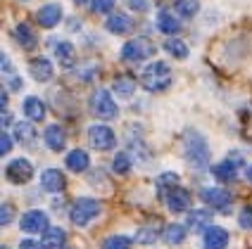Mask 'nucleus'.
Masks as SVG:
<instances>
[{
  "label": "nucleus",
  "instance_id": "1",
  "mask_svg": "<svg viewBox=\"0 0 252 249\" xmlns=\"http://www.w3.org/2000/svg\"><path fill=\"white\" fill-rule=\"evenodd\" d=\"M171 81H174V74H171L167 62H153L140 74V83L148 93H162L171 85Z\"/></svg>",
  "mask_w": 252,
  "mask_h": 249
},
{
  "label": "nucleus",
  "instance_id": "2",
  "mask_svg": "<svg viewBox=\"0 0 252 249\" xmlns=\"http://www.w3.org/2000/svg\"><path fill=\"white\" fill-rule=\"evenodd\" d=\"M183 152H186V159L195 168H205L210 164V145L202 133L197 131H188L183 136Z\"/></svg>",
  "mask_w": 252,
  "mask_h": 249
},
{
  "label": "nucleus",
  "instance_id": "3",
  "mask_svg": "<svg viewBox=\"0 0 252 249\" xmlns=\"http://www.w3.org/2000/svg\"><path fill=\"white\" fill-rule=\"evenodd\" d=\"M100 211H102V204H100L98 199H93V197H79L74 202V207H71L69 219L76 228H86V225H91V223L98 219Z\"/></svg>",
  "mask_w": 252,
  "mask_h": 249
},
{
  "label": "nucleus",
  "instance_id": "4",
  "mask_svg": "<svg viewBox=\"0 0 252 249\" xmlns=\"http://www.w3.org/2000/svg\"><path fill=\"white\" fill-rule=\"evenodd\" d=\"M157 55V45H155L150 38L145 36H138V38H131L128 43H124L122 48V59L124 62H131V64H138V62H145L150 57Z\"/></svg>",
  "mask_w": 252,
  "mask_h": 249
},
{
  "label": "nucleus",
  "instance_id": "5",
  "mask_svg": "<svg viewBox=\"0 0 252 249\" xmlns=\"http://www.w3.org/2000/svg\"><path fill=\"white\" fill-rule=\"evenodd\" d=\"M91 114L95 116V119H102V121H112L119 116V107H117V102H114V97L110 95V90H105V88H98L93 95H91Z\"/></svg>",
  "mask_w": 252,
  "mask_h": 249
},
{
  "label": "nucleus",
  "instance_id": "6",
  "mask_svg": "<svg viewBox=\"0 0 252 249\" xmlns=\"http://www.w3.org/2000/svg\"><path fill=\"white\" fill-rule=\"evenodd\" d=\"M88 142L91 147H95L98 152H110L117 147V136L110 126L105 124H93L88 128Z\"/></svg>",
  "mask_w": 252,
  "mask_h": 249
},
{
  "label": "nucleus",
  "instance_id": "7",
  "mask_svg": "<svg viewBox=\"0 0 252 249\" xmlns=\"http://www.w3.org/2000/svg\"><path fill=\"white\" fill-rule=\"evenodd\" d=\"M19 228H22L24 233H29V235H43V233L50 228L48 214L41 211V209H31V211H27V214H22Z\"/></svg>",
  "mask_w": 252,
  "mask_h": 249
},
{
  "label": "nucleus",
  "instance_id": "8",
  "mask_svg": "<svg viewBox=\"0 0 252 249\" xmlns=\"http://www.w3.org/2000/svg\"><path fill=\"white\" fill-rule=\"evenodd\" d=\"M200 197H202V202H205L207 207L217 209V211H221V214H228L231 202H233L231 193L224 190V188H202V190H200Z\"/></svg>",
  "mask_w": 252,
  "mask_h": 249
},
{
  "label": "nucleus",
  "instance_id": "9",
  "mask_svg": "<svg viewBox=\"0 0 252 249\" xmlns=\"http://www.w3.org/2000/svg\"><path fill=\"white\" fill-rule=\"evenodd\" d=\"M5 176L14 185H24V183H29V180L33 178V166H31L29 159L17 157V159H12L10 164L5 166Z\"/></svg>",
  "mask_w": 252,
  "mask_h": 249
},
{
  "label": "nucleus",
  "instance_id": "10",
  "mask_svg": "<svg viewBox=\"0 0 252 249\" xmlns=\"http://www.w3.org/2000/svg\"><path fill=\"white\" fill-rule=\"evenodd\" d=\"M164 204H167V209L171 214H183V211L190 209V193L179 188V185H174L164 194Z\"/></svg>",
  "mask_w": 252,
  "mask_h": 249
},
{
  "label": "nucleus",
  "instance_id": "11",
  "mask_svg": "<svg viewBox=\"0 0 252 249\" xmlns=\"http://www.w3.org/2000/svg\"><path fill=\"white\" fill-rule=\"evenodd\" d=\"M228 230L221 228V225H210L205 230V237H202V247L205 249H226L228 247Z\"/></svg>",
  "mask_w": 252,
  "mask_h": 249
},
{
  "label": "nucleus",
  "instance_id": "12",
  "mask_svg": "<svg viewBox=\"0 0 252 249\" xmlns=\"http://www.w3.org/2000/svg\"><path fill=\"white\" fill-rule=\"evenodd\" d=\"M36 22H38V27H43V28L57 27V24L62 22V5H57V2L43 5L41 10L36 12Z\"/></svg>",
  "mask_w": 252,
  "mask_h": 249
},
{
  "label": "nucleus",
  "instance_id": "13",
  "mask_svg": "<svg viewBox=\"0 0 252 249\" xmlns=\"http://www.w3.org/2000/svg\"><path fill=\"white\" fill-rule=\"evenodd\" d=\"M29 74L33 76V81L48 83L53 76H55V69H53L50 59H45V57H36V59H31V62H29Z\"/></svg>",
  "mask_w": 252,
  "mask_h": 249
},
{
  "label": "nucleus",
  "instance_id": "14",
  "mask_svg": "<svg viewBox=\"0 0 252 249\" xmlns=\"http://www.w3.org/2000/svg\"><path fill=\"white\" fill-rule=\"evenodd\" d=\"M43 140H45V145H48L53 152H62V150L67 147V133H64V128L60 124L48 126L45 133H43Z\"/></svg>",
  "mask_w": 252,
  "mask_h": 249
},
{
  "label": "nucleus",
  "instance_id": "15",
  "mask_svg": "<svg viewBox=\"0 0 252 249\" xmlns=\"http://www.w3.org/2000/svg\"><path fill=\"white\" fill-rule=\"evenodd\" d=\"M53 50H55L57 64H60L62 69H71V67L76 64V48H74L69 41L55 43V45H53Z\"/></svg>",
  "mask_w": 252,
  "mask_h": 249
},
{
  "label": "nucleus",
  "instance_id": "16",
  "mask_svg": "<svg viewBox=\"0 0 252 249\" xmlns=\"http://www.w3.org/2000/svg\"><path fill=\"white\" fill-rule=\"evenodd\" d=\"M41 188L45 193H62L64 190V176L57 168H45L41 173Z\"/></svg>",
  "mask_w": 252,
  "mask_h": 249
},
{
  "label": "nucleus",
  "instance_id": "17",
  "mask_svg": "<svg viewBox=\"0 0 252 249\" xmlns=\"http://www.w3.org/2000/svg\"><path fill=\"white\" fill-rule=\"evenodd\" d=\"M22 110H24V114H27L29 121H43V119H45V114H48L45 102H43L41 97H36V95H29L27 100H24V105H22Z\"/></svg>",
  "mask_w": 252,
  "mask_h": 249
},
{
  "label": "nucleus",
  "instance_id": "18",
  "mask_svg": "<svg viewBox=\"0 0 252 249\" xmlns=\"http://www.w3.org/2000/svg\"><path fill=\"white\" fill-rule=\"evenodd\" d=\"M14 38H17L22 50H33V48L38 45V38H36L33 28L29 27L27 22H19V24L14 27Z\"/></svg>",
  "mask_w": 252,
  "mask_h": 249
},
{
  "label": "nucleus",
  "instance_id": "19",
  "mask_svg": "<svg viewBox=\"0 0 252 249\" xmlns=\"http://www.w3.org/2000/svg\"><path fill=\"white\" fill-rule=\"evenodd\" d=\"M64 240H67V233H64L60 225H50L41 235V247L43 249H60V247H64Z\"/></svg>",
  "mask_w": 252,
  "mask_h": 249
},
{
  "label": "nucleus",
  "instance_id": "20",
  "mask_svg": "<svg viewBox=\"0 0 252 249\" xmlns=\"http://www.w3.org/2000/svg\"><path fill=\"white\" fill-rule=\"evenodd\" d=\"M131 24H133V22H131L128 14H124V12H112L107 17V22H105L107 31H110V33H117V36L128 33V31H131Z\"/></svg>",
  "mask_w": 252,
  "mask_h": 249
},
{
  "label": "nucleus",
  "instance_id": "21",
  "mask_svg": "<svg viewBox=\"0 0 252 249\" xmlns=\"http://www.w3.org/2000/svg\"><path fill=\"white\" fill-rule=\"evenodd\" d=\"M64 164L74 173H84V171H88V166H91V157H88L86 150H71L67 154V159H64Z\"/></svg>",
  "mask_w": 252,
  "mask_h": 249
},
{
  "label": "nucleus",
  "instance_id": "22",
  "mask_svg": "<svg viewBox=\"0 0 252 249\" xmlns=\"http://www.w3.org/2000/svg\"><path fill=\"white\" fill-rule=\"evenodd\" d=\"M12 136L19 145H33L36 142V128L33 121H17L12 128Z\"/></svg>",
  "mask_w": 252,
  "mask_h": 249
},
{
  "label": "nucleus",
  "instance_id": "23",
  "mask_svg": "<svg viewBox=\"0 0 252 249\" xmlns=\"http://www.w3.org/2000/svg\"><path fill=\"white\" fill-rule=\"evenodd\" d=\"M212 209H193L188 214V228L190 230H207L212 225Z\"/></svg>",
  "mask_w": 252,
  "mask_h": 249
},
{
  "label": "nucleus",
  "instance_id": "24",
  "mask_svg": "<svg viewBox=\"0 0 252 249\" xmlns=\"http://www.w3.org/2000/svg\"><path fill=\"white\" fill-rule=\"evenodd\" d=\"M159 233H164V230L159 228V221L155 219L153 223H145V225H140L138 228L136 242H138V245H155V240L159 237Z\"/></svg>",
  "mask_w": 252,
  "mask_h": 249
},
{
  "label": "nucleus",
  "instance_id": "25",
  "mask_svg": "<svg viewBox=\"0 0 252 249\" xmlns=\"http://www.w3.org/2000/svg\"><path fill=\"white\" fill-rule=\"evenodd\" d=\"M0 67H2V79H5V85H7L10 90H22V79L17 76V71H14L12 62H10V57L7 55L0 57Z\"/></svg>",
  "mask_w": 252,
  "mask_h": 249
},
{
  "label": "nucleus",
  "instance_id": "26",
  "mask_svg": "<svg viewBox=\"0 0 252 249\" xmlns=\"http://www.w3.org/2000/svg\"><path fill=\"white\" fill-rule=\"evenodd\" d=\"M157 28H159L162 33H167V36H176V33L181 31V22L171 12L162 10V12L157 14Z\"/></svg>",
  "mask_w": 252,
  "mask_h": 249
},
{
  "label": "nucleus",
  "instance_id": "27",
  "mask_svg": "<svg viewBox=\"0 0 252 249\" xmlns=\"http://www.w3.org/2000/svg\"><path fill=\"white\" fill-rule=\"evenodd\" d=\"M186 235H188V230H186V225H181V223H169V225H164V233H162L164 242L171 245V247L183 245V242H186Z\"/></svg>",
  "mask_w": 252,
  "mask_h": 249
},
{
  "label": "nucleus",
  "instance_id": "28",
  "mask_svg": "<svg viewBox=\"0 0 252 249\" xmlns=\"http://www.w3.org/2000/svg\"><path fill=\"white\" fill-rule=\"evenodd\" d=\"M112 90L119 97H131L133 93H136V79H133V76H128V74H122V76H117V79H114Z\"/></svg>",
  "mask_w": 252,
  "mask_h": 249
},
{
  "label": "nucleus",
  "instance_id": "29",
  "mask_svg": "<svg viewBox=\"0 0 252 249\" xmlns=\"http://www.w3.org/2000/svg\"><path fill=\"white\" fill-rule=\"evenodd\" d=\"M236 168H238V164H236V162H231V159L226 157L221 164L212 166V173H214L219 180H233L236 178Z\"/></svg>",
  "mask_w": 252,
  "mask_h": 249
},
{
  "label": "nucleus",
  "instance_id": "30",
  "mask_svg": "<svg viewBox=\"0 0 252 249\" xmlns=\"http://www.w3.org/2000/svg\"><path fill=\"white\" fill-rule=\"evenodd\" d=\"M164 48H167L169 55H174L176 59H186V57H188V45H186L181 38H169V41L164 43Z\"/></svg>",
  "mask_w": 252,
  "mask_h": 249
},
{
  "label": "nucleus",
  "instance_id": "31",
  "mask_svg": "<svg viewBox=\"0 0 252 249\" xmlns=\"http://www.w3.org/2000/svg\"><path fill=\"white\" fill-rule=\"evenodd\" d=\"M112 171L117 176H126L131 171V157L126 152H117L112 159Z\"/></svg>",
  "mask_w": 252,
  "mask_h": 249
},
{
  "label": "nucleus",
  "instance_id": "32",
  "mask_svg": "<svg viewBox=\"0 0 252 249\" xmlns=\"http://www.w3.org/2000/svg\"><path fill=\"white\" fill-rule=\"evenodd\" d=\"M131 245H133V240L126 235H112L107 237L105 242H102V249H131Z\"/></svg>",
  "mask_w": 252,
  "mask_h": 249
},
{
  "label": "nucleus",
  "instance_id": "33",
  "mask_svg": "<svg viewBox=\"0 0 252 249\" xmlns=\"http://www.w3.org/2000/svg\"><path fill=\"white\" fill-rule=\"evenodd\" d=\"M200 10V0H176V12L181 17H193Z\"/></svg>",
  "mask_w": 252,
  "mask_h": 249
},
{
  "label": "nucleus",
  "instance_id": "34",
  "mask_svg": "<svg viewBox=\"0 0 252 249\" xmlns=\"http://www.w3.org/2000/svg\"><path fill=\"white\" fill-rule=\"evenodd\" d=\"M155 183H157V188H159L162 193H167L169 188H174V185L179 183V176H176V173H162Z\"/></svg>",
  "mask_w": 252,
  "mask_h": 249
},
{
  "label": "nucleus",
  "instance_id": "35",
  "mask_svg": "<svg viewBox=\"0 0 252 249\" xmlns=\"http://www.w3.org/2000/svg\"><path fill=\"white\" fill-rule=\"evenodd\" d=\"M114 2L117 0H91V10L95 14H105V12H112Z\"/></svg>",
  "mask_w": 252,
  "mask_h": 249
},
{
  "label": "nucleus",
  "instance_id": "36",
  "mask_svg": "<svg viewBox=\"0 0 252 249\" xmlns=\"http://www.w3.org/2000/svg\"><path fill=\"white\" fill-rule=\"evenodd\" d=\"M238 223H240V228H245V230H252V204H248V207L240 211Z\"/></svg>",
  "mask_w": 252,
  "mask_h": 249
},
{
  "label": "nucleus",
  "instance_id": "37",
  "mask_svg": "<svg viewBox=\"0 0 252 249\" xmlns=\"http://www.w3.org/2000/svg\"><path fill=\"white\" fill-rule=\"evenodd\" d=\"M124 5L128 10H133V12H148L150 10V2L148 0H124Z\"/></svg>",
  "mask_w": 252,
  "mask_h": 249
},
{
  "label": "nucleus",
  "instance_id": "38",
  "mask_svg": "<svg viewBox=\"0 0 252 249\" xmlns=\"http://www.w3.org/2000/svg\"><path fill=\"white\" fill-rule=\"evenodd\" d=\"M14 219V207L12 204H2L0 207V225H10Z\"/></svg>",
  "mask_w": 252,
  "mask_h": 249
},
{
  "label": "nucleus",
  "instance_id": "39",
  "mask_svg": "<svg viewBox=\"0 0 252 249\" xmlns=\"http://www.w3.org/2000/svg\"><path fill=\"white\" fill-rule=\"evenodd\" d=\"M12 133H5L2 131V136H0V154L5 157V154H10V150H12Z\"/></svg>",
  "mask_w": 252,
  "mask_h": 249
},
{
  "label": "nucleus",
  "instance_id": "40",
  "mask_svg": "<svg viewBox=\"0 0 252 249\" xmlns=\"http://www.w3.org/2000/svg\"><path fill=\"white\" fill-rule=\"evenodd\" d=\"M19 249H41V245H36L33 240H22V242H19Z\"/></svg>",
  "mask_w": 252,
  "mask_h": 249
},
{
  "label": "nucleus",
  "instance_id": "41",
  "mask_svg": "<svg viewBox=\"0 0 252 249\" xmlns=\"http://www.w3.org/2000/svg\"><path fill=\"white\" fill-rule=\"evenodd\" d=\"M10 121H12V114L10 111H2V126H7Z\"/></svg>",
  "mask_w": 252,
  "mask_h": 249
},
{
  "label": "nucleus",
  "instance_id": "42",
  "mask_svg": "<svg viewBox=\"0 0 252 249\" xmlns=\"http://www.w3.org/2000/svg\"><path fill=\"white\" fill-rule=\"evenodd\" d=\"M0 105L7 107V93H5V90H2V95H0Z\"/></svg>",
  "mask_w": 252,
  "mask_h": 249
},
{
  "label": "nucleus",
  "instance_id": "43",
  "mask_svg": "<svg viewBox=\"0 0 252 249\" xmlns=\"http://www.w3.org/2000/svg\"><path fill=\"white\" fill-rule=\"evenodd\" d=\"M245 176H248V180H250V183H252V164L248 166V168H245Z\"/></svg>",
  "mask_w": 252,
  "mask_h": 249
},
{
  "label": "nucleus",
  "instance_id": "44",
  "mask_svg": "<svg viewBox=\"0 0 252 249\" xmlns=\"http://www.w3.org/2000/svg\"><path fill=\"white\" fill-rule=\"evenodd\" d=\"M74 2H76V5H84V2H88V0H74Z\"/></svg>",
  "mask_w": 252,
  "mask_h": 249
},
{
  "label": "nucleus",
  "instance_id": "45",
  "mask_svg": "<svg viewBox=\"0 0 252 249\" xmlns=\"http://www.w3.org/2000/svg\"><path fill=\"white\" fill-rule=\"evenodd\" d=\"M60 249H74V247H60Z\"/></svg>",
  "mask_w": 252,
  "mask_h": 249
},
{
  "label": "nucleus",
  "instance_id": "46",
  "mask_svg": "<svg viewBox=\"0 0 252 249\" xmlns=\"http://www.w3.org/2000/svg\"><path fill=\"white\" fill-rule=\"evenodd\" d=\"M0 249H7V247H0Z\"/></svg>",
  "mask_w": 252,
  "mask_h": 249
},
{
  "label": "nucleus",
  "instance_id": "47",
  "mask_svg": "<svg viewBox=\"0 0 252 249\" xmlns=\"http://www.w3.org/2000/svg\"><path fill=\"white\" fill-rule=\"evenodd\" d=\"M22 2H27V0H22Z\"/></svg>",
  "mask_w": 252,
  "mask_h": 249
}]
</instances>
